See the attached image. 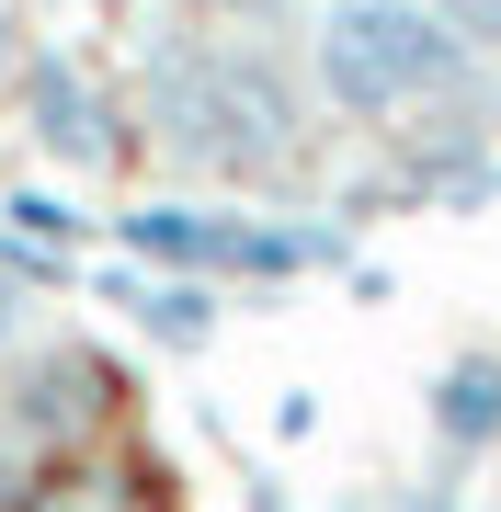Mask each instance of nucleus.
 <instances>
[{
  "label": "nucleus",
  "instance_id": "nucleus-1",
  "mask_svg": "<svg viewBox=\"0 0 501 512\" xmlns=\"http://www.w3.org/2000/svg\"><path fill=\"white\" fill-rule=\"evenodd\" d=\"M479 80V46L456 35L433 0H331L319 12V103L353 126H399L433 114L445 92Z\"/></svg>",
  "mask_w": 501,
  "mask_h": 512
},
{
  "label": "nucleus",
  "instance_id": "nucleus-2",
  "mask_svg": "<svg viewBox=\"0 0 501 512\" xmlns=\"http://www.w3.org/2000/svg\"><path fill=\"white\" fill-rule=\"evenodd\" d=\"M149 114H160L171 160H194V171H285L297 160V92L251 46H160Z\"/></svg>",
  "mask_w": 501,
  "mask_h": 512
},
{
  "label": "nucleus",
  "instance_id": "nucleus-3",
  "mask_svg": "<svg viewBox=\"0 0 501 512\" xmlns=\"http://www.w3.org/2000/svg\"><path fill=\"white\" fill-rule=\"evenodd\" d=\"M126 251L160 262V274H308V262H331V239L262 228V217H217V205H137Z\"/></svg>",
  "mask_w": 501,
  "mask_h": 512
},
{
  "label": "nucleus",
  "instance_id": "nucleus-4",
  "mask_svg": "<svg viewBox=\"0 0 501 512\" xmlns=\"http://www.w3.org/2000/svg\"><path fill=\"white\" fill-rule=\"evenodd\" d=\"M23 103H35V148L57 171H103L114 160V103L69 69V57H35V69H23Z\"/></svg>",
  "mask_w": 501,
  "mask_h": 512
},
{
  "label": "nucleus",
  "instance_id": "nucleus-5",
  "mask_svg": "<svg viewBox=\"0 0 501 512\" xmlns=\"http://www.w3.org/2000/svg\"><path fill=\"white\" fill-rule=\"evenodd\" d=\"M433 433L445 444H490L501 433V353H456L433 376Z\"/></svg>",
  "mask_w": 501,
  "mask_h": 512
},
{
  "label": "nucleus",
  "instance_id": "nucleus-6",
  "mask_svg": "<svg viewBox=\"0 0 501 512\" xmlns=\"http://www.w3.org/2000/svg\"><path fill=\"white\" fill-rule=\"evenodd\" d=\"M126 308L149 319L171 353H194L205 330H217V296H205V274H171V285H126Z\"/></svg>",
  "mask_w": 501,
  "mask_h": 512
},
{
  "label": "nucleus",
  "instance_id": "nucleus-7",
  "mask_svg": "<svg viewBox=\"0 0 501 512\" xmlns=\"http://www.w3.org/2000/svg\"><path fill=\"white\" fill-rule=\"evenodd\" d=\"M23 308H35V262L0 239V342H23Z\"/></svg>",
  "mask_w": 501,
  "mask_h": 512
},
{
  "label": "nucleus",
  "instance_id": "nucleus-8",
  "mask_svg": "<svg viewBox=\"0 0 501 512\" xmlns=\"http://www.w3.org/2000/svg\"><path fill=\"white\" fill-rule=\"evenodd\" d=\"M433 12H445L467 46H501V0H433Z\"/></svg>",
  "mask_w": 501,
  "mask_h": 512
},
{
  "label": "nucleus",
  "instance_id": "nucleus-9",
  "mask_svg": "<svg viewBox=\"0 0 501 512\" xmlns=\"http://www.w3.org/2000/svg\"><path fill=\"white\" fill-rule=\"evenodd\" d=\"M23 80V35H12V0H0V92Z\"/></svg>",
  "mask_w": 501,
  "mask_h": 512
},
{
  "label": "nucleus",
  "instance_id": "nucleus-10",
  "mask_svg": "<svg viewBox=\"0 0 501 512\" xmlns=\"http://www.w3.org/2000/svg\"><path fill=\"white\" fill-rule=\"evenodd\" d=\"M205 12H274V0H205Z\"/></svg>",
  "mask_w": 501,
  "mask_h": 512
},
{
  "label": "nucleus",
  "instance_id": "nucleus-11",
  "mask_svg": "<svg viewBox=\"0 0 501 512\" xmlns=\"http://www.w3.org/2000/svg\"><path fill=\"white\" fill-rule=\"evenodd\" d=\"M0 501H12V456H0Z\"/></svg>",
  "mask_w": 501,
  "mask_h": 512
}]
</instances>
